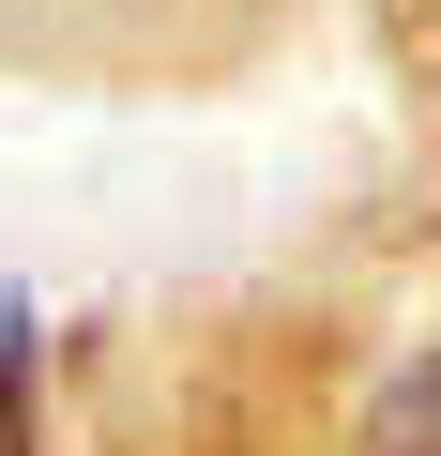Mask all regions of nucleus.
<instances>
[{"label": "nucleus", "mask_w": 441, "mask_h": 456, "mask_svg": "<svg viewBox=\"0 0 441 456\" xmlns=\"http://www.w3.org/2000/svg\"><path fill=\"white\" fill-rule=\"evenodd\" d=\"M365 456H441V350L380 380V426H365Z\"/></svg>", "instance_id": "f257e3e1"}, {"label": "nucleus", "mask_w": 441, "mask_h": 456, "mask_svg": "<svg viewBox=\"0 0 441 456\" xmlns=\"http://www.w3.org/2000/svg\"><path fill=\"white\" fill-rule=\"evenodd\" d=\"M16 395H31V365H16V320H0V456H16Z\"/></svg>", "instance_id": "f03ea898"}]
</instances>
